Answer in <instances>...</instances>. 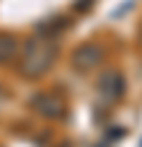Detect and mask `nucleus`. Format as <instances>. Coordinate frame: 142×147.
<instances>
[{
    "mask_svg": "<svg viewBox=\"0 0 142 147\" xmlns=\"http://www.w3.org/2000/svg\"><path fill=\"white\" fill-rule=\"evenodd\" d=\"M54 57H57L54 39H49V36H34V39L26 41V47L21 52L18 70H21L23 78L36 80V78H41V75L49 72V67L54 65Z\"/></svg>",
    "mask_w": 142,
    "mask_h": 147,
    "instance_id": "obj_1",
    "label": "nucleus"
},
{
    "mask_svg": "<svg viewBox=\"0 0 142 147\" xmlns=\"http://www.w3.org/2000/svg\"><path fill=\"white\" fill-rule=\"evenodd\" d=\"M103 57H106V52H103L101 44L85 41V44H80V47L72 52L70 65H72V70H78V72H91V70H96V67L103 62Z\"/></svg>",
    "mask_w": 142,
    "mask_h": 147,
    "instance_id": "obj_2",
    "label": "nucleus"
},
{
    "mask_svg": "<svg viewBox=\"0 0 142 147\" xmlns=\"http://www.w3.org/2000/svg\"><path fill=\"white\" fill-rule=\"evenodd\" d=\"M31 109H34L36 114H41L44 119H62L65 111H67V103H65V98H62L60 93H54V90H41V93H36V96L31 98Z\"/></svg>",
    "mask_w": 142,
    "mask_h": 147,
    "instance_id": "obj_3",
    "label": "nucleus"
},
{
    "mask_svg": "<svg viewBox=\"0 0 142 147\" xmlns=\"http://www.w3.org/2000/svg\"><path fill=\"white\" fill-rule=\"evenodd\" d=\"M96 90H98V96H101V101L103 103H116L122 96H124V90H127V83H124V75L119 72V70H106L101 78H98V83H96Z\"/></svg>",
    "mask_w": 142,
    "mask_h": 147,
    "instance_id": "obj_4",
    "label": "nucleus"
},
{
    "mask_svg": "<svg viewBox=\"0 0 142 147\" xmlns=\"http://www.w3.org/2000/svg\"><path fill=\"white\" fill-rule=\"evenodd\" d=\"M16 49H18V41L10 34H0V65L16 57Z\"/></svg>",
    "mask_w": 142,
    "mask_h": 147,
    "instance_id": "obj_5",
    "label": "nucleus"
},
{
    "mask_svg": "<svg viewBox=\"0 0 142 147\" xmlns=\"http://www.w3.org/2000/svg\"><path fill=\"white\" fill-rule=\"evenodd\" d=\"M5 98H8V96H5V90H3V88H0V106H3V103H5Z\"/></svg>",
    "mask_w": 142,
    "mask_h": 147,
    "instance_id": "obj_6",
    "label": "nucleus"
},
{
    "mask_svg": "<svg viewBox=\"0 0 142 147\" xmlns=\"http://www.w3.org/2000/svg\"><path fill=\"white\" fill-rule=\"evenodd\" d=\"M140 44H142V28H140Z\"/></svg>",
    "mask_w": 142,
    "mask_h": 147,
    "instance_id": "obj_7",
    "label": "nucleus"
}]
</instances>
